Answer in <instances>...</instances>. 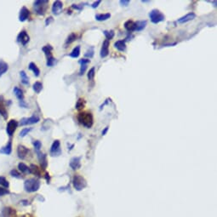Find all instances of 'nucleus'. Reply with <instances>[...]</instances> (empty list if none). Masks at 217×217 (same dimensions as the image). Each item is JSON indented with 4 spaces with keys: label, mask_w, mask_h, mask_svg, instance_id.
<instances>
[{
    "label": "nucleus",
    "mask_w": 217,
    "mask_h": 217,
    "mask_svg": "<svg viewBox=\"0 0 217 217\" xmlns=\"http://www.w3.org/2000/svg\"><path fill=\"white\" fill-rule=\"evenodd\" d=\"M78 119L81 124H83L84 126L88 128V129L91 128L93 125V123H94L93 115L91 112H83L79 113L78 116Z\"/></svg>",
    "instance_id": "nucleus-1"
},
{
    "label": "nucleus",
    "mask_w": 217,
    "mask_h": 217,
    "mask_svg": "<svg viewBox=\"0 0 217 217\" xmlns=\"http://www.w3.org/2000/svg\"><path fill=\"white\" fill-rule=\"evenodd\" d=\"M40 187V181L37 179H28L24 182V189L27 193L37 192Z\"/></svg>",
    "instance_id": "nucleus-2"
},
{
    "label": "nucleus",
    "mask_w": 217,
    "mask_h": 217,
    "mask_svg": "<svg viewBox=\"0 0 217 217\" xmlns=\"http://www.w3.org/2000/svg\"><path fill=\"white\" fill-rule=\"evenodd\" d=\"M72 184H73L74 188L77 191H82L83 189H84L87 186V181H86V180L83 176H81L79 175H75L73 176Z\"/></svg>",
    "instance_id": "nucleus-3"
},
{
    "label": "nucleus",
    "mask_w": 217,
    "mask_h": 217,
    "mask_svg": "<svg viewBox=\"0 0 217 217\" xmlns=\"http://www.w3.org/2000/svg\"><path fill=\"white\" fill-rule=\"evenodd\" d=\"M149 17H150V20L152 23L154 24H158L161 21H163L164 19H165V16L163 15V13L158 10H152L150 13H149Z\"/></svg>",
    "instance_id": "nucleus-4"
},
{
    "label": "nucleus",
    "mask_w": 217,
    "mask_h": 217,
    "mask_svg": "<svg viewBox=\"0 0 217 217\" xmlns=\"http://www.w3.org/2000/svg\"><path fill=\"white\" fill-rule=\"evenodd\" d=\"M47 0H37L34 2V10L37 12V14L40 16H44L45 14V11L47 10V4H48Z\"/></svg>",
    "instance_id": "nucleus-5"
},
{
    "label": "nucleus",
    "mask_w": 217,
    "mask_h": 217,
    "mask_svg": "<svg viewBox=\"0 0 217 217\" xmlns=\"http://www.w3.org/2000/svg\"><path fill=\"white\" fill-rule=\"evenodd\" d=\"M17 127H18V122L16 120L11 119V120H10L8 122L7 127H6V132H7V134H8V135L10 137H11L14 135V133H15L16 129H17Z\"/></svg>",
    "instance_id": "nucleus-6"
},
{
    "label": "nucleus",
    "mask_w": 217,
    "mask_h": 217,
    "mask_svg": "<svg viewBox=\"0 0 217 217\" xmlns=\"http://www.w3.org/2000/svg\"><path fill=\"white\" fill-rule=\"evenodd\" d=\"M61 142L59 140H55L50 147V155L52 157H57L61 155Z\"/></svg>",
    "instance_id": "nucleus-7"
},
{
    "label": "nucleus",
    "mask_w": 217,
    "mask_h": 217,
    "mask_svg": "<svg viewBox=\"0 0 217 217\" xmlns=\"http://www.w3.org/2000/svg\"><path fill=\"white\" fill-rule=\"evenodd\" d=\"M40 120V118L37 117V116H32L30 118H22L20 120V124L24 126V125H30V124H37L38 123V121Z\"/></svg>",
    "instance_id": "nucleus-8"
},
{
    "label": "nucleus",
    "mask_w": 217,
    "mask_h": 217,
    "mask_svg": "<svg viewBox=\"0 0 217 217\" xmlns=\"http://www.w3.org/2000/svg\"><path fill=\"white\" fill-rule=\"evenodd\" d=\"M29 153V149L27 147H26L25 146L22 145H19L17 147V154L18 157L21 159H25L27 158V156Z\"/></svg>",
    "instance_id": "nucleus-9"
},
{
    "label": "nucleus",
    "mask_w": 217,
    "mask_h": 217,
    "mask_svg": "<svg viewBox=\"0 0 217 217\" xmlns=\"http://www.w3.org/2000/svg\"><path fill=\"white\" fill-rule=\"evenodd\" d=\"M62 9H63V3L61 1L57 0V1L54 2V3L52 5V13L55 16H58L62 11Z\"/></svg>",
    "instance_id": "nucleus-10"
},
{
    "label": "nucleus",
    "mask_w": 217,
    "mask_h": 217,
    "mask_svg": "<svg viewBox=\"0 0 217 217\" xmlns=\"http://www.w3.org/2000/svg\"><path fill=\"white\" fill-rule=\"evenodd\" d=\"M29 39H30V37L26 31H21L17 37V41L19 43H20L22 45H26L29 42Z\"/></svg>",
    "instance_id": "nucleus-11"
},
{
    "label": "nucleus",
    "mask_w": 217,
    "mask_h": 217,
    "mask_svg": "<svg viewBox=\"0 0 217 217\" xmlns=\"http://www.w3.org/2000/svg\"><path fill=\"white\" fill-rule=\"evenodd\" d=\"M30 16V11L27 7H22L20 11V15H19V20L23 22L25 20H27Z\"/></svg>",
    "instance_id": "nucleus-12"
},
{
    "label": "nucleus",
    "mask_w": 217,
    "mask_h": 217,
    "mask_svg": "<svg viewBox=\"0 0 217 217\" xmlns=\"http://www.w3.org/2000/svg\"><path fill=\"white\" fill-rule=\"evenodd\" d=\"M109 45H110V43L108 40H105L103 42L102 47L101 49V53H100L101 58H105L109 54Z\"/></svg>",
    "instance_id": "nucleus-13"
},
{
    "label": "nucleus",
    "mask_w": 217,
    "mask_h": 217,
    "mask_svg": "<svg viewBox=\"0 0 217 217\" xmlns=\"http://www.w3.org/2000/svg\"><path fill=\"white\" fill-rule=\"evenodd\" d=\"M70 167L72 168L73 170L78 169L81 167V158L79 157H74L72 158L69 163Z\"/></svg>",
    "instance_id": "nucleus-14"
},
{
    "label": "nucleus",
    "mask_w": 217,
    "mask_h": 217,
    "mask_svg": "<svg viewBox=\"0 0 217 217\" xmlns=\"http://www.w3.org/2000/svg\"><path fill=\"white\" fill-rule=\"evenodd\" d=\"M195 17H196V15H195L194 13L191 12V13H188V14H186V16L181 17L180 19H178L177 21H178L179 23H181V24H183V23H186V22H188V21L193 20Z\"/></svg>",
    "instance_id": "nucleus-15"
},
{
    "label": "nucleus",
    "mask_w": 217,
    "mask_h": 217,
    "mask_svg": "<svg viewBox=\"0 0 217 217\" xmlns=\"http://www.w3.org/2000/svg\"><path fill=\"white\" fill-rule=\"evenodd\" d=\"M12 152V142L11 141H9V142L6 144L5 146L2 147L0 149V153L5 154V155H10Z\"/></svg>",
    "instance_id": "nucleus-16"
},
{
    "label": "nucleus",
    "mask_w": 217,
    "mask_h": 217,
    "mask_svg": "<svg viewBox=\"0 0 217 217\" xmlns=\"http://www.w3.org/2000/svg\"><path fill=\"white\" fill-rule=\"evenodd\" d=\"M124 28L126 29L128 32L131 33V32H134L136 30V25H135V22H134L133 20H127L126 22L124 23Z\"/></svg>",
    "instance_id": "nucleus-17"
},
{
    "label": "nucleus",
    "mask_w": 217,
    "mask_h": 217,
    "mask_svg": "<svg viewBox=\"0 0 217 217\" xmlns=\"http://www.w3.org/2000/svg\"><path fill=\"white\" fill-rule=\"evenodd\" d=\"M114 47L119 51H124L126 50L125 40H118L114 44Z\"/></svg>",
    "instance_id": "nucleus-18"
},
{
    "label": "nucleus",
    "mask_w": 217,
    "mask_h": 217,
    "mask_svg": "<svg viewBox=\"0 0 217 217\" xmlns=\"http://www.w3.org/2000/svg\"><path fill=\"white\" fill-rule=\"evenodd\" d=\"M111 17V14L107 13V14H97L95 15V20L98 21H104L107 20Z\"/></svg>",
    "instance_id": "nucleus-19"
},
{
    "label": "nucleus",
    "mask_w": 217,
    "mask_h": 217,
    "mask_svg": "<svg viewBox=\"0 0 217 217\" xmlns=\"http://www.w3.org/2000/svg\"><path fill=\"white\" fill-rule=\"evenodd\" d=\"M38 153V158H39V161H40V163H41V166L43 169H45L47 167V159H46V155L45 154H43V153Z\"/></svg>",
    "instance_id": "nucleus-20"
},
{
    "label": "nucleus",
    "mask_w": 217,
    "mask_h": 217,
    "mask_svg": "<svg viewBox=\"0 0 217 217\" xmlns=\"http://www.w3.org/2000/svg\"><path fill=\"white\" fill-rule=\"evenodd\" d=\"M14 93L16 96V98L18 99L20 101H22L24 100V94L23 91L21 90L20 89H19L18 87H15L14 88Z\"/></svg>",
    "instance_id": "nucleus-21"
},
{
    "label": "nucleus",
    "mask_w": 217,
    "mask_h": 217,
    "mask_svg": "<svg viewBox=\"0 0 217 217\" xmlns=\"http://www.w3.org/2000/svg\"><path fill=\"white\" fill-rule=\"evenodd\" d=\"M16 215V210L11 208H5L3 210V216L4 217H10Z\"/></svg>",
    "instance_id": "nucleus-22"
},
{
    "label": "nucleus",
    "mask_w": 217,
    "mask_h": 217,
    "mask_svg": "<svg viewBox=\"0 0 217 217\" xmlns=\"http://www.w3.org/2000/svg\"><path fill=\"white\" fill-rule=\"evenodd\" d=\"M29 169H30V173H32V174H33L35 176H41V170L37 165L32 164L29 167Z\"/></svg>",
    "instance_id": "nucleus-23"
},
{
    "label": "nucleus",
    "mask_w": 217,
    "mask_h": 217,
    "mask_svg": "<svg viewBox=\"0 0 217 217\" xmlns=\"http://www.w3.org/2000/svg\"><path fill=\"white\" fill-rule=\"evenodd\" d=\"M8 69H9L8 64L6 62H4L3 61H0V78L2 75H3L8 71Z\"/></svg>",
    "instance_id": "nucleus-24"
},
{
    "label": "nucleus",
    "mask_w": 217,
    "mask_h": 217,
    "mask_svg": "<svg viewBox=\"0 0 217 217\" xmlns=\"http://www.w3.org/2000/svg\"><path fill=\"white\" fill-rule=\"evenodd\" d=\"M28 68H29L31 71H33V73H34V75H35V77H38V76L40 75V70L37 68V67L36 66V64H35V63L31 62V63L29 64Z\"/></svg>",
    "instance_id": "nucleus-25"
},
{
    "label": "nucleus",
    "mask_w": 217,
    "mask_h": 217,
    "mask_svg": "<svg viewBox=\"0 0 217 217\" xmlns=\"http://www.w3.org/2000/svg\"><path fill=\"white\" fill-rule=\"evenodd\" d=\"M20 75L21 78V83L25 85H29V78L27 75V73L24 71H20Z\"/></svg>",
    "instance_id": "nucleus-26"
},
{
    "label": "nucleus",
    "mask_w": 217,
    "mask_h": 217,
    "mask_svg": "<svg viewBox=\"0 0 217 217\" xmlns=\"http://www.w3.org/2000/svg\"><path fill=\"white\" fill-rule=\"evenodd\" d=\"M135 25H136V30L135 31H137V32L142 31L146 26V20H139V21L135 22Z\"/></svg>",
    "instance_id": "nucleus-27"
},
{
    "label": "nucleus",
    "mask_w": 217,
    "mask_h": 217,
    "mask_svg": "<svg viewBox=\"0 0 217 217\" xmlns=\"http://www.w3.org/2000/svg\"><path fill=\"white\" fill-rule=\"evenodd\" d=\"M18 169H20V171H21V172H22V173H24V174L30 173V169H29V167H27L25 163H19Z\"/></svg>",
    "instance_id": "nucleus-28"
},
{
    "label": "nucleus",
    "mask_w": 217,
    "mask_h": 217,
    "mask_svg": "<svg viewBox=\"0 0 217 217\" xmlns=\"http://www.w3.org/2000/svg\"><path fill=\"white\" fill-rule=\"evenodd\" d=\"M79 54H80V46H76L72 50V51L70 53L69 55L72 58H78L79 56Z\"/></svg>",
    "instance_id": "nucleus-29"
},
{
    "label": "nucleus",
    "mask_w": 217,
    "mask_h": 217,
    "mask_svg": "<svg viewBox=\"0 0 217 217\" xmlns=\"http://www.w3.org/2000/svg\"><path fill=\"white\" fill-rule=\"evenodd\" d=\"M33 90L35 91V93L37 94H39L41 90H43V84H42V83H40V82H35L34 84H33Z\"/></svg>",
    "instance_id": "nucleus-30"
},
{
    "label": "nucleus",
    "mask_w": 217,
    "mask_h": 217,
    "mask_svg": "<svg viewBox=\"0 0 217 217\" xmlns=\"http://www.w3.org/2000/svg\"><path fill=\"white\" fill-rule=\"evenodd\" d=\"M84 106H85L84 100L82 99V98H80V99H78V101L76 103V109L77 110H81V109H83L84 107Z\"/></svg>",
    "instance_id": "nucleus-31"
},
{
    "label": "nucleus",
    "mask_w": 217,
    "mask_h": 217,
    "mask_svg": "<svg viewBox=\"0 0 217 217\" xmlns=\"http://www.w3.org/2000/svg\"><path fill=\"white\" fill-rule=\"evenodd\" d=\"M76 38H77V35L75 34V33H71L69 36L67 37V40H66V44H72V42H74L75 40H76Z\"/></svg>",
    "instance_id": "nucleus-32"
},
{
    "label": "nucleus",
    "mask_w": 217,
    "mask_h": 217,
    "mask_svg": "<svg viewBox=\"0 0 217 217\" xmlns=\"http://www.w3.org/2000/svg\"><path fill=\"white\" fill-rule=\"evenodd\" d=\"M103 33H104V35L107 37V40H108V41L111 40V39H112L114 35H115L114 31H112V30H111V31H104Z\"/></svg>",
    "instance_id": "nucleus-33"
},
{
    "label": "nucleus",
    "mask_w": 217,
    "mask_h": 217,
    "mask_svg": "<svg viewBox=\"0 0 217 217\" xmlns=\"http://www.w3.org/2000/svg\"><path fill=\"white\" fill-rule=\"evenodd\" d=\"M42 50L44 52V54H46L48 57H49V56H51V55H50V53H51V50H52V47H51L50 45H46V46L43 47Z\"/></svg>",
    "instance_id": "nucleus-34"
},
{
    "label": "nucleus",
    "mask_w": 217,
    "mask_h": 217,
    "mask_svg": "<svg viewBox=\"0 0 217 217\" xmlns=\"http://www.w3.org/2000/svg\"><path fill=\"white\" fill-rule=\"evenodd\" d=\"M0 186H3V187H5V188H8L9 186H10V183H9V181L5 179V177L0 176Z\"/></svg>",
    "instance_id": "nucleus-35"
},
{
    "label": "nucleus",
    "mask_w": 217,
    "mask_h": 217,
    "mask_svg": "<svg viewBox=\"0 0 217 217\" xmlns=\"http://www.w3.org/2000/svg\"><path fill=\"white\" fill-rule=\"evenodd\" d=\"M55 62H56V60L54 59L53 56H49L46 64H47L48 67H53L54 64H55Z\"/></svg>",
    "instance_id": "nucleus-36"
},
{
    "label": "nucleus",
    "mask_w": 217,
    "mask_h": 217,
    "mask_svg": "<svg viewBox=\"0 0 217 217\" xmlns=\"http://www.w3.org/2000/svg\"><path fill=\"white\" fill-rule=\"evenodd\" d=\"M32 130V128H25L20 132V137H25L30 131Z\"/></svg>",
    "instance_id": "nucleus-37"
},
{
    "label": "nucleus",
    "mask_w": 217,
    "mask_h": 217,
    "mask_svg": "<svg viewBox=\"0 0 217 217\" xmlns=\"http://www.w3.org/2000/svg\"><path fill=\"white\" fill-rule=\"evenodd\" d=\"M95 73V67H92L91 69H90V71L88 72V78H89V80H92V79L94 78Z\"/></svg>",
    "instance_id": "nucleus-38"
},
{
    "label": "nucleus",
    "mask_w": 217,
    "mask_h": 217,
    "mask_svg": "<svg viewBox=\"0 0 217 217\" xmlns=\"http://www.w3.org/2000/svg\"><path fill=\"white\" fill-rule=\"evenodd\" d=\"M0 115H2V116L3 117L4 119H6V118H8V113H7L6 110L4 109V107H3V106H1V105H0Z\"/></svg>",
    "instance_id": "nucleus-39"
},
{
    "label": "nucleus",
    "mask_w": 217,
    "mask_h": 217,
    "mask_svg": "<svg viewBox=\"0 0 217 217\" xmlns=\"http://www.w3.org/2000/svg\"><path fill=\"white\" fill-rule=\"evenodd\" d=\"M33 146H34V148L36 149V151L38 152V151L40 150V148H41V146H42V143H41V141H33Z\"/></svg>",
    "instance_id": "nucleus-40"
},
{
    "label": "nucleus",
    "mask_w": 217,
    "mask_h": 217,
    "mask_svg": "<svg viewBox=\"0 0 217 217\" xmlns=\"http://www.w3.org/2000/svg\"><path fill=\"white\" fill-rule=\"evenodd\" d=\"M10 175H11L12 176H14V177H16V178H20V177H21V176H20V174L19 173L17 170H16V169L11 170V171H10Z\"/></svg>",
    "instance_id": "nucleus-41"
},
{
    "label": "nucleus",
    "mask_w": 217,
    "mask_h": 217,
    "mask_svg": "<svg viewBox=\"0 0 217 217\" xmlns=\"http://www.w3.org/2000/svg\"><path fill=\"white\" fill-rule=\"evenodd\" d=\"M87 69V65H81L80 70H79V75H83Z\"/></svg>",
    "instance_id": "nucleus-42"
},
{
    "label": "nucleus",
    "mask_w": 217,
    "mask_h": 217,
    "mask_svg": "<svg viewBox=\"0 0 217 217\" xmlns=\"http://www.w3.org/2000/svg\"><path fill=\"white\" fill-rule=\"evenodd\" d=\"M86 57H89V58H91V57H93V55H94V50H93V48H91L90 50H89L85 54H84Z\"/></svg>",
    "instance_id": "nucleus-43"
},
{
    "label": "nucleus",
    "mask_w": 217,
    "mask_h": 217,
    "mask_svg": "<svg viewBox=\"0 0 217 217\" xmlns=\"http://www.w3.org/2000/svg\"><path fill=\"white\" fill-rule=\"evenodd\" d=\"M78 62H79L80 65H88L90 62V61L88 60V59H81V60H79Z\"/></svg>",
    "instance_id": "nucleus-44"
},
{
    "label": "nucleus",
    "mask_w": 217,
    "mask_h": 217,
    "mask_svg": "<svg viewBox=\"0 0 217 217\" xmlns=\"http://www.w3.org/2000/svg\"><path fill=\"white\" fill-rule=\"evenodd\" d=\"M8 193H9V191H8L7 189H5V188L0 186V197H1V196H3V195H5V194H8Z\"/></svg>",
    "instance_id": "nucleus-45"
},
{
    "label": "nucleus",
    "mask_w": 217,
    "mask_h": 217,
    "mask_svg": "<svg viewBox=\"0 0 217 217\" xmlns=\"http://www.w3.org/2000/svg\"><path fill=\"white\" fill-rule=\"evenodd\" d=\"M130 1L129 0H120L119 1V3L122 5V6H128L129 4Z\"/></svg>",
    "instance_id": "nucleus-46"
},
{
    "label": "nucleus",
    "mask_w": 217,
    "mask_h": 217,
    "mask_svg": "<svg viewBox=\"0 0 217 217\" xmlns=\"http://www.w3.org/2000/svg\"><path fill=\"white\" fill-rule=\"evenodd\" d=\"M72 7L73 9L78 10H83V8H84L83 5H78V4H72Z\"/></svg>",
    "instance_id": "nucleus-47"
},
{
    "label": "nucleus",
    "mask_w": 217,
    "mask_h": 217,
    "mask_svg": "<svg viewBox=\"0 0 217 217\" xmlns=\"http://www.w3.org/2000/svg\"><path fill=\"white\" fill-rule=\"evenodd\" d=\"M100 3H101V1H100V0H99V1H96V2H94V3H92L91 7H92L93 9H95V8H97V7L99 6Z\"/></svg>",
    "instance_id": "nucleus-48"
},
{
    "label": "nucleus",
    "mask_w": 217,
    "mask_h": 217,
    "mask_svg": "<svg viewBox=\"0 0 217 217\" xmlns=\"http://www.w3.org/2000/svg\"><path fill=\"white\" fill-rule=\"evenodd\" d=\"M108 129H109V127L108 126H107L103 130H102V132H101V135H106V134L107 133V131H108Z\"/></svg>",
    "instance_id": "nucleus-49"
},
{
    "label": "nucleus",
    "mask_w": 217,
    "mask_h": 217,
    "mask_svg": "<svg viewBox=\"0 0 217 217\" xmlns=\"http://www.w3.org/2000/svg\"><path fill=\"white\" fill-rule=\"evenodd\" d=\"M52 20H53V18H52L51 16H50V17H49V18L46 19V21H45V24H46V26H48V25H49V24H50V22H51Z\"/></svg>",
    "instance_id": "nucleus-50"
},
{
    "label": "nucleus",
    "mask_w": 217,
    "mask_h": 217,
    "mask_svg": "<svg viewBox=\"0 0 217 217\" xmlns=\"http://www.w3.org/2000/svg\"><path fill=\"white\" fill-rule=\"evenodd\" d=\"M16 217H30V216H28V215H25V216H16Z\"/></svg>",
    "instance_id": "nucleus-51"
}]
</instances>
